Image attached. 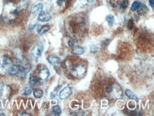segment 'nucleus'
Here are the masks:
<instances>
[{
	"label": "nucleus",
	"instance_id": "nucleus-13",
	"mask_svg": "<svg viewBox=\"0 0 154 116\" xmlns=\"http://www.w3.org/2000/svg\"><path fill=\"white\" fill-rule=\"evenodd\" d=\"M33 96L35 98H40L43 96V92L42 90L39 89H36L33 90Z\"/></svg>",
	"mask_w": 154,
	"mask_h": 116
},
{
	"label": "nucleus",
	"instance_id": "nucleus-3",
	"mask_svg": "<svg viewBox=\"0 0 154 116\" xmlns=\"http://www.w3.org/2000/svg\"><path fill=\"white\" fill-rule=\"evenodd\" d=\"M87 72V67L84 64H80L72 67L70 75L75 79H82L85 77Z\"/></svg>",
	"mask_w": 154,
	"mask_h": 116
},
{
	"label": "nucleus",
	"instance_id": "nucleus-28",
	"mask_svg": "<svg viewBox=\"0 0 154 116\" xmlns=\"http://www.w3.org/2000/svg\"><path fill=\"white\" fill-rule=\"evenodd\" d=\"M0 115H5L4 114H3V113H1V114H0Z\"/></svg>",
	"mask_w": 154,
	"mask_h": 116
},
{
	"label": "nucleus",
	"instance_id": "nucleus-24",
	"mask_svg": "<svg viewBox=\"0 0 154 116\" xmlns=\"http://www.w3.org/2000/svg\"><path fill=\"white\" fill-rule=\"evenodd\" d=\"M149 4L151 6L152 9L154 8V0H149Z\"/></svg>",
	"mask_w": 154,
	"mask_h": 116
},
{
	"label": "nucleus",
	"instance_id": "nucleus-1",
	"mask_svg": "<svg viewBox=\"0 0 154 116\" xmlns=\"http://www.w3.org/2000/svg\"><path fill=\"white\" fill-rule=\"evenodd\" d=\"M14 63L6 55L0 54V75L5 76L9 75L10 70L12 67Z\"/></svg>",
	"mask_w": 154,
	"mask_h": 116
},
{
	"label": "nucleus",
	"instance_id": "nucleus-26",
	"mask_svg": "<svg viewBox=\"0 0 154 116\" xmlns=\"http://www.w3.org/2000/svg\"><path fill=\"white\" fill-rule=\"evenodd\" d=\"M21 115H30V114H28V113H23V114H21Z\"/></svg>",
	"mask_w": 154,
	"mask_h": 116
},
{
	"label": "nucleus",
	"instance_id": "nucleus-6",
	"mask_svg": "<svg viewBox=\"0 0 154 116\" xmlns=\"http://www.w3.org/2000/svg\"><path fill=\"white\" fill-rule=\"evenodd\" d=\"M50 75V72L48 70V69L47 68H43L42 70H41L38 72L37 78L38 79L39 82H44L45 80H46L48 78Z\"/></svg>",
	"mask_w": 154,
	"mask_h": 116
},
{
	"label": "nucleus",
	"instance_id": "nucleus-22",
	"mask_svg": "<svg viewBox=\"0 0 154 116\" xmlns=\"http://www.w3.org/2000/svg\"><path fill=\"white\" fill-rule=\"evenodd\" d=\"M133 27H134V21L132 19H130L128 22V28H129V29H131Z\"/></svg>",
	"mask_w": 154,
	"mask_h": 116
},
{
	"label": "nucleus",
	"instance_id": "nucleus-4",
	"mask_svg": "<svg viewBox=\"0 0 154 116\" xmlns=\"http://www.w3.org/2000/svg\"><path fill=\"white\" fill-rule=\"evenodd\" d=\"M43 44L41 42H38V43H36L34 46L33 47V48L31 50V55L32 56L33 58L37 59L40 58L41 55V54L43 53Z\"/></svg>",
	"mask_w": 154,
	"mask_h": 116
},
{
	"label": "nucleus",
	"instance_id": "nucleus-19",
	"mask_svg": "<svg viewBox=\"0 0 154 116\" xmlns=\"http://www.w3.org/2000/svg\"><path fill=\"white\" fill-rule=\"evenodd\" d=\"M141 4L140 1H135L134 2L133 4H132V5H131V11H136V9H138V6H139Z\"/></svg>",
	"mask_w": 154,
	"mask_h": 116
},
{
	"label": "nucleus",
	"instance_id": "nucleus-20",
	"mask_svg": "<svg viewBox=\"0 0 154 116\" xmlns=\"http://www.w3.org/2000/svg\"><path fill=\"white\" fill-rule=\"evenodd\" d=\"M129 5V1L128 0H124L120 4V9L122 10V11H124V10H125L128 7Z\"/></svg>",
	"mask_w": 154,
	"mask_h": 116
},
{
	"label": "nucleus",
	"instance_id": "nucleus-8",
	"mask_svg": "<svg viewBox=\"0 0 154 116\" xmlns=\"http://www.w3.org/2000/svg\"><path fill=\"white\" fill-rule=\"evenodd\" d=\"M51 16L50 15V13H48L46 11H41V13H39L38 17V20L39 21H41V22H46V21H48L50 19H51Z\"/></svg>",
	"mask_w": 154,
	"mask_h": 116
},
{
	"label": "nucleus",
	"instance_id": "nucleus-12",
	"mask_svg": "<svg viewBox=\"0 0 154 116\" xmlns=\"http://www.w3.org/2000/svg\"><path fill=\"white\" fill-rule=\"evenodd\" d=\"M43 6L42 4H36V6H33V8L32 9V13H35V14H36V13H40L41 11H43Z\"/></svg>",
	"mask_w": 154,
	"mask_h": 116
},
{
	"label": "nucleus",
	"instance_id": "nucleus-5",
	"mask_svg": "<svg viewBox=\"0 0 154 116\" xmlns=\"http://www.w3.org/2000/svg\"><path fill=\"white\" fill-rule=\"evenodd\" d=\"M47 60H48V63L51 64V65H53L55 68L58 69L61 67V60L60 59V58H58V57L52 56V55H51V56H48V58H47Z\"/></svg>",
	"mask_w": 154,
	"mask_h": 116
},
{
	"label": "nucleus",
	"instance_id": "nucleus-16",
	"mask_svg": "<svg viewBox=\"0 0 154 116\" xmlns=\"http://www.w3.org/2000/svg\"><path fill=\"white\" fill-rule=\"evenodd\" d=\"M50 30V26H43V27H41V29L38 31V34L39 35H43L44 33H46V32H48Z\"/></svg>",
	"mask_w": 154,
	"mask_h": 116
},
{
	"label": "nucleus",
	"instance_id": "nucleus-25",
	"mask_svg": "<svg viewBox=\"0 0 154 116\" xmlns=\"http://www.w3.org/2000/svg\"><path fill=\"white\" fill-rule=\"evenodd\" d=\"M3 87H4V84H3L1 82H0V92L2 91Z\"/></svg>",
	"mask_w": 154,
	"mask_h": 116
},
{
	"label": "nucleus",
	"instance_id": "nucleus-21",
	"mask_svg": "<svg viewBox=\"0 0 154 116\" xmlns=\"http://www.w3.org/2000/svg\"><path fill=\"white\" fill-rule=\"evenodd\" d=\"M98 50H99L98 47L96 46V45H92L91 46H90V51H91V53H97V52L98 51Z\"/></svg>",
	"mask_w": 154,
	"mask_h": 116
},
{
	"label": "nucleus",
	"instance_id": "nucleus-23",
	"mask_svg": "<svg viewBox=\"0 0 154 116\" xmlns=\"http://www.w3.org/2000/svg\"><path fill=\"white\" fill-rule=\"evenodd\" d=\"M68 45H69L70 47H72V46H73V45H74L75 44V40L74 39H70L69 40H68Z\"/></svg>",
	"mask_w": 154,
	"mask_h": 116
},
{
	"label": "nucleus",
	"instance_id": "nucleus-15",
	"mask_svg": "<svg viewBox=\"0 0 154 116\" xmlns=\"http://www.w3.org/2000/svg\"><path fill=\"white\" fill-rule=\"evenodd\" d=\"M33 91V86L29 84L26 87V89H25L24 92H23V95H26V96H28V95H30V94H31V92H32Z\"/></svg>",
	"mask_w": 154,
	"mask_h": 116
},
{
	"label": "nucleus",
	"instance_id": "nucleus-7",
	"mask_svg": "<svg viewBox=\"0 0 154 116\" xmlns=\"http://www.w3.org/2000/svg\"><path fill=\"white\" fill-rule=\"evenodd\" d=\"M72 94V89L70 86H66L61 91L60 93V98L61 100H66L70 97V96Z\"/></svg>",
	"mask_w": 154,
	"mask_h": 116
},
{
	"label": "nucleus",
	"instance_id": "nucleus-18",
	"mask_svg": "<svg viewBox=\"0 0 154 116\" xmlns=\"http://www.w3.org/2000/svg\"><path fill=\"white\" fill-rule=\"evenodd\" d=\"M106 20L107 21L108 24L110 26H112L114 24V17L112 15H108V16H106Z\"/></svg>",
	"mask_w": 154,
	"mask_h": 116
},
{
	"label": "nucleus",
	"instance_id": "nucleus-2",
	"mask_svg": "<svg viewBox=\"0 0 154 116\" xmlns=\"http://www.w3.org/2000/svg\"><path fill=\"white\" fill-rule=\"evenodd\" d=\"M107 93L111 99H120L122 97V90L118 84L110 86L107 89Z\"/></svg>",
	"mask_w": 154,
	"mask_h": 116
},
{
	"label": "nucleus",
	"instance_id": "nucleus-17",
	"mask_svg": "<svg viewBox=\"0 0 154 116\" xmlns=\"http://www.w3.org/2000/svg\"><path fill=\"white\" fill-rule=\"evenodd\" d=\"M52 111L53 112L55 115H58L61 113V108L58 105H54L52 108Z\"/></svg>",
	"mask_w": 154,
	"mask_h": 116
},
{
	"label": "nucleus",
	"instance_id": "nucleus-10",
	"mask_svg": "<svg viewBox=\"0 0 154 116\" xmlns=\"http://www.w3.org/2000/svg\"><path fill=\"white\" fill-rule=\"evenodd\" d=\"M125 94H126V96L128 97V98L131 99V100L136 101H138V96H137L134 93H133L131 90L126 89V91H125Z\"/></svg>",
	"mask_w": 154,
	"mask_h": 116
},
{
	"label": "nucleus",
	"instance_id": "nucleus-11",
	"mask_svg": "<svg viewBox=\"0 0 154 116\" xmlns=\"http://www.w3.org/2000/svg\"><path fill=\"white\" fill-rule=\"evenodd\" d=\"M84 52H85L84 48H82V47L80 46L75 47V48L73 49V50H72V53L75 55H82L83 53H84Z\"/></svg>",
	"mask_w": 154,
	"mask_h": 116
},
{
	"label": "nucleus",
	"instance_id": "nucleus-14",
	"mask_svg": "<svg viewBox=\"0 0 154 116\" xmlns=\"http://www.w3.org/2000/svg\"><path fill=\"white\" fill-rule=\"evenodd\" d=\"M38 82H39V81H38V79L37 77L33 76V75H31V76H30V79H29L30 84L33 86L36 84H37Z\"/></svg>",
	"mask_w": 154,
	"mask_h": 116
},
{
	"label": "nucleus",
	"instance_id": "nucleus-9",
	"mask_svg": "<svg viewBox=\"0 0 154 116\" xmlns=\"http://www.w3.org/2000/svg\"><path fill=\"white\" fill-rule=\"evenodd\" d=\"M136 10L137 13H138V16H143V15H144L145 13L147 12L148 8H147V6L144 4H141Z\"/></svg>",
	"mask_w": 154,
	"mask_h": 116
},
{
	"label": "nucleus",
	"instance_id": "nucleus-27",
	"mask_svg": "<svg viewBox=\"0 0 154 116\" xmlns=\"http://www.w3.org/2000/svg\"><path fill=\"white\" fill-rule=\"evenodd\" d=\"M87 1H88V2H92V1H93L94 0H86Z\"/></svg>",
	"mask_w": 154,
	"mask_h": 116
}]
</instances>
